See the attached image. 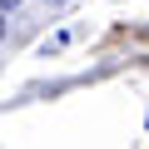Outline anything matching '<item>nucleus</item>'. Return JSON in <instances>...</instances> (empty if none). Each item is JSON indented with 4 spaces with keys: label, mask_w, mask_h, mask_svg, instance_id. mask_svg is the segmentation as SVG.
<instances>
[{
    "label": "nucleus",
    "mask_w": 149,
    "mask_h": 149,
    "mask_svg": "<svg viewBox=\"0 0 149 149\" xmlns=\"http://www.w3.org/2000/svg\"><path fill=\"white\" fill-rule=\"evenodd\" d=\"M5 10H15V0H0V15H5Z\"/></svg>",
    "instance_id": "1"
},
{
    "label": "nucleus",
    "mask_w": 149,
    "mask_h": 149,
    "mask_svg": "<svg viewBox=\"0 0 149 149\" xmlns=\"http://www.w3.org/2000/svg\"><path fill=\"white\" fill-rule=\"evenodd\" d=\"M0 35H5V20H0Z\"/></svg>",
    "instance_id": "2"
}]
</instances>
